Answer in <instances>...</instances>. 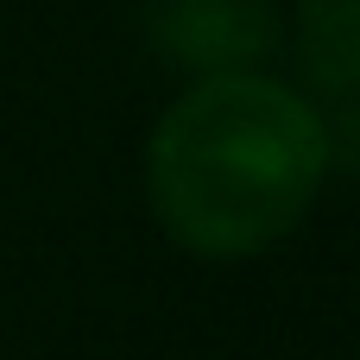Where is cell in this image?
Instances as JSON below:
<instances>
[{
    "label": "cell",
    "mask_w": 360,
    "mask_h": 360,
    "mask_svg": "<svg viewBox=\"0 0 360 360\" xmlns=\"http://www.w3.org/2000/svg\"><path fill=\"white\" fill-rule=\"evenodd\" d=\"M329 177L323 114L272 76H209L184 89L146 146L158 228L202 259L278 247Z\"/></svg>",
    "instance_id": "6da1fadb"
},
{
    "label": "cell",
    "mask_w": 360,
    "mask_h": 360,
    "mask_svg": "<svg viewBox=\"0 0 360 360\" xmlns=\"http://www.w3.org/2000/svg\"><path fill=\"white\" fill-rule=\"evenodd\" d=\"M146 32L165 63L209 82V76H253V63L278 44V13L272 0H158Z\"/></svg>",
    "instance_id": "7a4b0ae2"
},
{
    "label": "cell",
    "mask_w": 360,
    "mask_h": 360,
    "mask_svg": "<svg viewBox=\"0 0 360 360\" xmlns=\"http://www.w3.org/2000/svg\"><path fill=\"white\" fill-rule=\"evenodd\" d=\"M297 57L323 95L360 89V0H297Z\"/></svg>",
    "instance_id": "3957f363"
},
{
    "label": "cell",
    "mask_w": 360,
    "mask_h": 360,
    "mask_svg": "<svg viewBox=\"0 0 360 360\" xmlns=\"http://www.w3.org/2000/svg\"><path fill=\"white\" fill-rule=\"evenodd\" d=\"M323 139H329V165L360 177V89L335 95V108L323 114Z\"/></svg>",
    "instance_id": "277c9868"
}]
</instances>
